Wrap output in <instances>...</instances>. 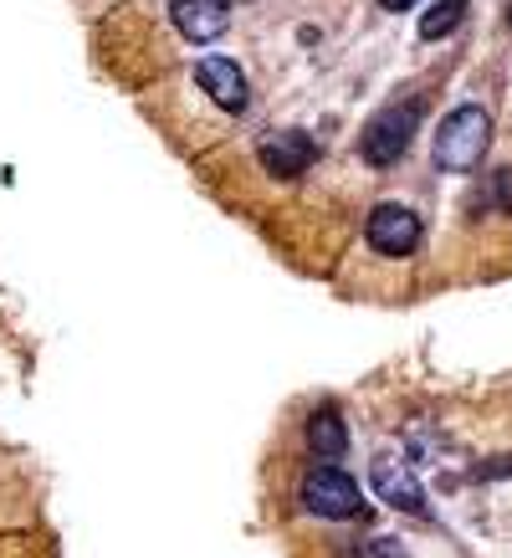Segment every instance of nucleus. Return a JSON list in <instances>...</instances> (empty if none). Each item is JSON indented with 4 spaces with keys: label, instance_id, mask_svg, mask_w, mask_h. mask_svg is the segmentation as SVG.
<instances>
[{
    "label": "nucleus",
    "instance_id": "39448f33",
    "mask_svg": "<svg viewBox=\"0 0 512 558\" xmlns=\"http://www.w3.org/2000/svg\"><path fill=\"white\" fill-rule=\"evenodd\" d=\"M369 482H375L379 502H390V508L400 512H415V518H426V487L415 482V472H410L400 457H375V466H369Z\"/></svg>",
    "mask_w": 512,
    "mask_h": 558
},
{
    "label": "nucleus",
    "instance_id": "f8f14e48",
    "mask_svg": "<svg viewBox=\"0 0 512 558\" xmlns=\"http://www.w3.org/2000/svg\"><path fill=\"white\" fill-rule=\"evenodd\" d=\"M379 5H385V11H410L415 0H379Z\"/></svg>",
    "mask_w": 512,
    "mask_h": 558
},
{
    "label": "nucleus",
    "instance_id": "f03ea898",
    "mask_svg": "<svg viewBox=\"0 0 512 558\" xmlns=\"http://www.w3.org/2000/svg\"><path fill=\"white\" fill-rule=\"evenodd\" d=\"M420 113H426L420 98H405V102H394V108H385V113H375V119L364 123V134H358V154L375 170H390L394 159L410 149V138L420 129Z\"/></svg>",
    "mask_w": 512,
    "mask_h": 558
},
{
    "label": "nucleus",
    "instance_id": "f257e3e1",
    "mask_svg": "<svg viewBox=\"0 0 512 558\" xmlns=\"http://www.w3.org/2000/svg\"><path fill=\"white\" fill-rule=\"evenodd\" d=\"M487 144H492V119H487V108L461 102L456 113H446L441 129H436V170H451V174L477 170L481 159H487Z\"/></svg>",
    "mask_w": 512,
    "mask_h": 558
},
{
    "label": "nucleus",
    "instance_id": "9b49d317",
    "mask_svg": "<svg viewBox=\"0 0 512 558\" xmlns=\"http://www.w3.org/2000/svg\"><path fill=\"white\" fill-rule=\"evenodd\" d=\"M375 554H379V558H405V554H400V548H394V543H379Z\"/></svg>",
    "mask_w": 512,
    "mask_h": 558
},
{
    "label": "nucleus",
    "instance_id": "0eeeda50",
    "mask_svg": "<svg viewBox=\"0 0 512 558\" xmlns=\"http://www.w3.org/2000/svg\"><path fill=\"white\" fill-rule=\"evenodd\" d=\"M261 165L277 174V180H297V174L318 159V144L303 134V129H282V134H267L261 138Z\"/></svg>",
    "mask_w": 512,
    "mask_h": 558
},
{
    "label": "nucleus",
    "instance_id": "20e7f679",
    "mask_svg": "<svg viewBox=\"0 0 512 558\" xmlns=\"http://www.w3.org/2000/svg\"><path fill=\"white\" fill-rule=\"evenodd\" d=\"M303 508L318 512V518H354L364 502H358V482L339 466H313L303 476Z\"/></svg>",
    "mask_w": 512,
    "mask_h": 558
},
{
    "label": "nucleus",
    "instance_id": "ddd939ff",
    "mask_svg": "<svg viewBox=\"0 0 512 558\" xmlns=\"http://www.w3.org/2000/svg\"><path fill=\"white\" fill-rule=\"evenodd\" d=\"M508 21H512V11H508Z\"/></svg>",
    "mask_w": 512,
    "mask_h": 558
},
{
    "label": "nucleus",
    "instance_id": "1a4fd4ad",
    "mask_svg": "<svg viewBox=\"0 0 512 558\" xmlns=\"http://www.w3.org/2000/svg\"><path fill=\"white\" fill-rule=\"evenodd\" d=\"M307 446H313V457H324V461H339L349 451V430H343L339 410H318L307 421Z\"/></svg>",
    "mask_w": 512,
    "mask_h": 558
},
{
    "label": "nucleus",
    "instance_id": "9d476101",
    "mask_svg": "<svg viewBox=\"0 0 512 558\" xmlns=\"http://www.w3.org/2000/svg\"><path fill=\"white\" fill-rule=\"evenodd\" d=\"M466 21V0H441V5H430L426 16H420V41H441L451 36Z\"/></svg>",
    "mask_w": 512,
    "mask_h": 558
},
{
    "label": "nucleus",
    "instance_id": "423d86ee",
    "mask_svg": "<svg viewBox=\"0 0 512 558\" xmlns=\"http://www.w3.org/2000/svg\"><path fill=\"white\" fill-rule=\"evenodd\" d=\"M195 83H200L205 93H210V102L225 108V113H241V108L252 102L246 72H241L231 57H205V62H195Z\"/></svg>",
    "mask_w": 512,
    "mask_h": 558
},
{
    "label": "nucleus",
    "instance_id": "6e6552de",
    "mask_svg": "<svg viewBox=\"0 0 512 558\" xmlns=\"http://www.w3.org/2000/svg\"><path fill=\"white\" fill-rule=\"evenodd\" d=\"M170 21L185 41H216L231 26L225 0H170Z\"/></svg>",
    "mask_w": 512,
    "mask_h": 558
},
{
    "label": "nucleus",
    "instance_id": "7ed1b4c3",
    "mask_svg": "<svg viewBox=\"0 0 512 558\" xmlns=\"http://www.w3.org/2000/svg\"><path fill=\"white\" fill-rule=\"evenodd\" d=\"M420 236H426L420 216H415L410 205H394V201L375 205V210H369V226H364V241H369L379 256H410L420 246Z\"/></svg>",
    "mask_w": 512,
    "mask_h": 558
}]
</instances>
